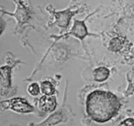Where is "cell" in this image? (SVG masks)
Instances as JSON below:
<instances>
[{
  "label": "cell",
  "mask_w": 134,
  "mask_h": 126,
  "mask_svg": "<svg viewBox=\"0 0 134 126\" xmlns=\"http://www.w3.org/2000/svg\"><path fill=\"white\" fill-rule=\"evenodd\" d=\"M86 113L96 123L104 124L115 117L120 109L118 97L111 92L95 90L86 98Z\"/></svg>",
  "instance_id": "obj_1"
},
{
  "label": "cell",
  "mask_w": 134,
  "mask_h": 126,
  "mask_svg": "<svg viewBox=\"0 0 134 126\" xmlns=\"http://www.w3.org/2000/svg\"><path fill=\"white\" fill-rule=\"evenodd\" d=\"M2 109H10L18 113H31L35 112V108L27 101V100L23 97H15L10 100L0 102Z\"/></svg>",
  "instance_id": "obj_2"
},
{
  "label": "cell",
  "mask_w": 134,
  "mask_h": 126,
  "mask_svg": "<svg viewBox=\"0 0 134 126\" xmlns=\"http://www.w3.org/2000/svg\"><path fill=\"white\" fill-rule=\"evenodd\" d=\"M88 19L85 18L83 20H78V19H75L74 23H73L72 28L70 30V31H68V33H66L64 35H61L60 37L63 38L65 36H74L76 39L80 40L81 42L83 41V40L88 35H94L93 34H90L88 31V28L86 26V23H85V21ZM60 37H58V39Z\"/></svg>",
  "instance_id": "obj_3"
},
{
  "label": "cell",
  "mask_w": 134,
  "mask_h": 126,
  "mask_svg": "<svg viewBox=\"0 0 134 126\" xmlns=\"http://www.w3.org/2000/svg\"><path fill=\"white\" fill-rule=\"evenodd\" d=\"M79 10H71V8L60 11H52V14L55 16V23L59 28L63 30L68 29L71 18L74 16Z\"/></svg>",
  "instance_id": "obj_4"
},
{
  "label": "cell",
  "mask_w": 134,
  "mask_h": 126,
  "mask_svg": "<svg viewBox=\"0 0 134 126\" xmlns=\"http://www.w3.org/2000/svg\"><path fill=\"white\" fill-rule=\"evenodd\" d=\"M14 65L6 64L0 67V93L6 95L11 87V74Z\"/></svg>",
  "instance_id": "obj_5"
},
{
  "label": "cell",
  "mask_w": 134,
  "mask_h": 126,
  "mask_svg": "<svg viewBox=\"0 0 134 126\" xmlns=\"http://www.w3.org/2000/svg\"><path fill=\"white\" fill-rule=\"evenodd\" d=\"M57 106V100L54 96H42L38 102L39 109L44 113H50L55 111Z\"/></svg>",
  "instance_id": "obj_6"
},
{
  "label": "cell",
  "mask_w": 134,
  "mask_h": 126,
  "mask_svg": "<svg viewBox=\"0 0 134 126\" xmlns=\"http://www.w3.org/2000/svg\"><path fill=\"white\" fill-rule=\"evenodd\" d=\"M66 117L62 111H57L51 114L46 120L38 124H31L30 126H54L61 122H64Z\"/></svg>",
  "instance_id": "obj_7"
},
{
  "label": "cell",
  "mask_w": 134,
  "mask_h": 126,
  "mask_svg": "<svg viewBox=\"0 0 134 126\" xmlns=\"http://www.w3.org/2000/svg\"><path fill=\"white\" fill-rule=\"evenodd\" d=\"M92 75H93L94 80L96 82L101 83L108 80L109 75H110V71L106 67H103V66L98 67L94 69L92 72Z\"/></svg>",
  "instance_id": "obj_8"
},
{
  "label": "cell",
  "mask_w": 134,
  "mask_h": 126,
  "mask_svg": "<svg viewBox=\"0 0 134 126\" xmlns=\"http://www.w3.org/2000/svg\"><path fill=\"white\" fill-rule=\"evenodd\" d=\"M124 46V40L120 37H114L109 42L108 44V48L111 52H117L122 49Z\"/></svg>",
  "instance_id": "obj_9"
},
{
  "label": "cell",
  "mask_w": 134,
  "mask_h": 126,
  "mask_svg": "<svg viewBox=\"0 0 134 126\" xmlns=\"http://www.w3.org/2000/svg\"><path fill=\"white\" fill-rule=\"evenodd\" d=\"M41 92L45 96H53L55 92V87L52 83L48 80H43L40 84Z\"/></svg>",
  "instance_id": "obj_10"
},
{
  "label": "cell",
  "mask_w": 134,
  "mask_h": 126,
  "mask_svg": "<svg viewBox=\"0 0 134 126\" xmlns=\"http://www.w3.org/2000/svg\"><path fill=\"white\" fill-rule=\"evenodd\" d=\"M64 46L61 45L59 47H57L55 50V58L57 60H61L67 57L68 56V50L66 47H64Z\"/></svg>",
  "instance_id": "obj_11"
},
{
  "label": "cell",
  "mask_w": 134,
  "mask_h": 126,
  "mask_svg": "<svg viewBox=\"0 0 134 126\" xmlns=\"http://www.w3.org/2000/svg\"><path fill=\"white\" fill-rule=\"evenodd\" d=\"M27 92L32 96H37L41 92L40 85L37 83H31L27 87Z\"/></svg>",
  "instance_id": "obj_12"
},
{
  "label": "cell",
  "mask_w": 134,
  "mask_h": 126,
  "mask_svg": "<svg viewBox=\"0 0 134 126\" xmlns=\"http://www.w3.org/2000/svg\"><path fill=\"white\" fill-rule=\"evenodd\" d=\"M117 126H134V119L127 118L125 120L121 121Z\"/></svg>",
  "instance_id": "obj_13"
},
{
  "label": "cell",
  "mask_w": 134,
  "mask_h": 126,
  "mask_svg": "<svg viewBox=\"0 0 134 126\" xmlns=\"http://www.w3.org/2000/svg\"><path fill=\"white\" fill-rule=\"evenodd\" d=\"M6 25H7L6 21H4V19L0 16V36L3 33L5 28H6Z\"/></svg>",
  "instance_id": "obj_14"
}]
</instances>
